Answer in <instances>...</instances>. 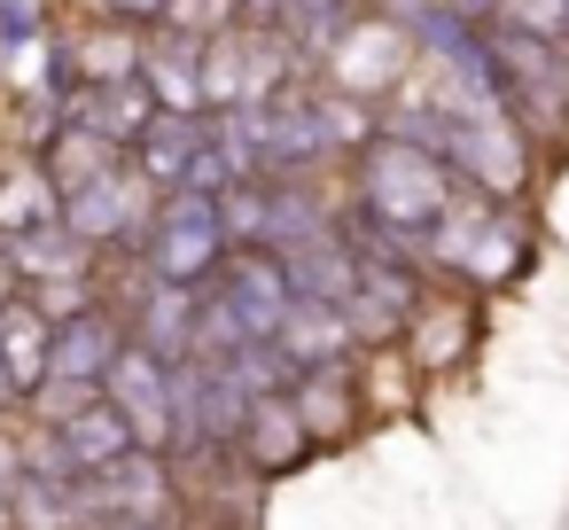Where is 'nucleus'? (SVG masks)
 Returning a JSON list of instances; mask_svg holds the SVG:
<instances>
[{"label":"nucleus","instance_id":"15","mask_svg":"<svg viewBox=\"0 0 569 530\" xmlns=\"http://www.w3.org/2000/svg\"><path fill=\"white\" fill-rule=\"evenodd\" d=\"M203 141H211V110H196V118L157 110V118H149V133L133 141V172H141L157 196H172V188L188 180V164L203 157Z\"/></svg>","mask_w":569,"mask_h":530},{"label":"nucleus","instance_id":"18","mask_svg":"<svg viewBox=\"0 0 569 530\" xmlns=\"http://www.w3.org/2000/svg\"><path fill=\"white\" fill-rule=\"evenodd\" d=\"M9 273H17L24 289H40V281H71V273H102V258H94L63 219H40V227H24V234H9Z\"/></svg>","mask_w":569,"mask_h":530},{"label":"nucleus","instance_id":"28","mask_svg":"<svg viewBox=\"0 0 569 530\" xmlns=\"http://www.w3.org/2000/svg\"><path fill=\"white\" fill-rule=\"evenodd\" d=\"M87 530H180V522H133V514H110V522H87Z\"/></svg>","mask_w":569,"mask_h":530},{"label":"nucleus","instance_id":"19","mask_svg":"<svg viewBox=\"0 0 569 530\" xmlns=\"http://www.w3.org/2000/svg\"><path fill=\"white\" fill-rule=\"evenodd\" d=\"M48 359H56V320L17 289V304L0 312V367H9V382H17V406L48 382Z\"/></svg>","mask_w":569,"mask_h":530},{"label":"nucleus","instance_id":"4","mask_svg":"<svg viewBox=\"0 0 569 530\" xmlns=\"http://www.w3.org/2000/svg\"><path fill=\"white\" fill-rule=\"evenodd\" d=\"M219 211H227L234 250H273V258H281V250H305V242L336 234L343 196H328L320 172H258V180L227 188Z\"/></svg>","mask_w":569,"mask_h":530},{"label":"nucleus","instance_id":"10","mask_svg":"<svg viewBox=\"0 0 569 530\" xmlns=\"http://www.w3.org/2000/svg\"><path fill=\"white\" fill-rule=\"evenodd\" d=\"M102 398L126 413V429H133L149 452H172V359H157V351L126 343V359L110 367Z\"/></svg>","mask_w":569,"mask_h":530},{"label":"nucleus","instance_id":"29","mask_svg":"<svg viewBox=\"0 0 569 530\" xmlns=\"http://www.w3.org/2000/svg\"><path fill=\"white\" fill-rule=\"evenodd\" d=\"M17 289H24V281H17L9 266H0V312H9V304H17Z\"/></svg>","mask_w":569,"mask_h":530},{"label":"nucleus","instance_id":"13","mask_svg":"<svg viewBox=\"0 0 569 530\" xmlns=\"http://www.w3.org/2000/svg\"><path fill=\"white\" fill-rule=\"evenodd\" d=\"M312 452H320V444H312V429L297 421L289 390H281V398H258V406H250V421H242V437H234V460H242L258 483H273V476L305 468Z\"/></svg>","mask_w":569,"mask_h":530},{"label":"nucleus","instance_id":"2","mask_svg":"<svg viewBox=\"0 0 569 530\" xmlns=\"http://www.w3.org/2000/svg\"><path fill=\"white\" fill-rule=\"evenodd\" d=\"M421 266H429V281H445V289L491 297V289H515V281L538 266V227H530L522 203H483V196H468V203L429 234Z\"/></svg>","mask_w":569,"mask_h":530},{"label":"nucleus","instance_id":"9","mask_svg":"<svg viewBox=\"0 0 569 530\" xmlns=\"http://www.w3.org/2000/svg\"><path fill=\"white\" fill-rule=\"evenodd\" d=\"M421 297H429V273H421V266H359V281H351V297H343L336 312L351 320L359 351H375V343H398V336L413 328Z\"/></svg>","mask_w":569,"mask_h":530},{"label":"nucleus","instance_id":"20","mask_svg":"<svg viewBox=\"0 0 569 530\" xmlns=\"http://www.w3.org/2000/svg\"><path fill=\"white\" fill-rule=\"evenodd\" d=\"M40 219H63V188H56V164L32 157V149H9L0 164V234H24Z\"/></svg>","mask_w":569,"mask_h":530},{"label":"nucleus","instance_id":"3","mask_svg":"<svg viewBox=\"0 0 569 530\" xmlns=\"http://www.w3.org/2000/svg\"><path fill=\"white\" fill-rule=\"evenodd\" d=\"M289 273L273 250H234L219 266V281L196 297V359H227L242 343H273L289 320Z\"/></svg>","mask_w":569,"mask_h":530},{"label":"nucleus","instance_id":"30","mask_svg":"<svg viewBox=\"0 0 569 530\" xmlns=\"http://www.w3.org/2000/svg\"><path fill=\"white\" fill-rule=\"evenodd\" d=\"M17 406V382H9V367H0V413H9Z\"/></svg>","mask_w":569,"mask_h":530},{"label":"nucleus","instance_id":"17","mask_svg":"<svg viewBox=\"0 0 569 530\" xmlns=\"http://www.w3.org/2000/svg\"><path fill=\"white\" fill-rule=\"evenodd\" d=\"M273 351H281L297 374H312V367H351V359H359V336H351V320H343L336 304H289Z\"/></svg>","mask_w":569,"mask_h":530},{"label":"nucleus","instance_id":"26","mask_svg":"<svg viewBox=\"0 0 569 530\" xmlns=\"http://www.w3.org/2000/svg\"><path fill=\"white\" fill-rule=\"evenodd\" d=\"M17 476H24V429H0V499L17 491Z\"/></svg>","mask_w":569,"mask_h":530},{"label":"nucleus","instance_id":"11","mask_svg":"<svg viewBox=\"0 0 569 530\" xmlns=\"http://www.w3.org/2000/svg\"><path fill=\"white\" fill-rule=\"evenodd\" d=\"M476 336H483L476 297H468V289H452V297H445V281H429V297H421L413 328L398 336V351L413 359V374H445V367H460V359L476 351Z\"/></svg>","mask_w":569,"mask_h":530},{"label":"nucleus","instance_id":"6","mask_svg":"<svg viewBox=\"0 0 569 530\" xmlns=\"http://www.w3.org/2000/svg\"><path fill=\"white\" fill-rule=\"evenodd\" d=\"M234 258V234H227V211L219 196H157L141 242H133V266L157 273V281H180V289H211L219 266Z\"/></svg>","mask_w":569,"mask_h":530},{"label":"nucleus","instance_id":"27","mask_svg":"<svg viewBox=\"0 0 569 530\" xmlns=\"http://www.w3.org/2000/svg\"><path fill=\"white\" fill-rule=\"evenodd\" d=\"M234 9H242V24H273V17H281V0H234Z\"/></svg>","mask_w":569,"mask_h":530},{"label":"nucleus","instance_id":"1","mask_svg":"<svg viewBox=\"0 0 569 530\" xmlns=\"http://www.w3.org/2000/svg\"><path fill=\"white\" fill-rule=\"evenodd\" d=\"M343 172H351L343 203H359L375 227H390V234L413 242V250H429V234L468 203V188L452 180V164H445L437 149L398 141V133H382V126L359 141V157H351Z\"/></svg>","mask_w":569,"mask_h":530},{"label":"nucleus","instance_id":"5","mask_svg":"<svg viewBox=\"0 0 569 530\" xmlns=\"http://www.w3.org/2000/svg\"><path fill=\"white\" fill-rule=\"evenodd\" d=\"M126 343H133V328H126V312H118V297H110V289H102V297H87L79 312H63V320H56L48 382L24 398V413H32V421H63L71 406L102 398V382H110V367L126 359Z\"/></svg>","mask_w":569,"mask_h":530},{"label":"nucleus","instance_id":"22","mask_svg":"<svg viewBox=\"0 0 569 530\" xmlns=\"http://www.w3.org/2000/svg\"><path fill=\"white\" fill-rule=\"evenodd\" d=\"M281 273H289V297L297 304H343L351 281H359V258L343 250V234H320L305 250H281Z\"/></svg>","mask_w":569,"mask_h":530},{"label":"nucleus","instance_id":"25","mask_svg":"<svg viewBox=\"0 0 569 530\" xmlns=\"http://www.w3.org/2000/svg\"><path fill=\"white\" fill-rule=\"evenodd\" d=\"M172 0H94L87 17H110V24H133V32H157Z\"/></svg>","mask_w":569,"mask_h":530},{"label":"nucleus","instance_id":"8","mask_svg":"<svg viewBox=\"0 0 569 530\" xmlns=\"http://www.w3.org/2000/svg\"><path fill=\"white\" fill-rule=\"evenodd\" d=\"M413 71H421V56H413V40H406V32H398L382 9H375V17H367V24H359V32H351V40H343V48L320 63V79H328L336 94L367 102V110H375L382 94H398Z\"/></svg>","mask_w":569,"mask_h":530},{"label":"nucleus","instance_id":"23","mask_svg":"<svg viewBox=\"0 0 569 530\" xmlns=\"http://www.w3.org/2000/svg\"><path fill=\"white\" fill-rule=\"evenodd\" d=\"M491 24H515L530 40L569 48V0H491Z\"/></svg>","mask_w":569,"mask_h":530},{"label":"nucleus","instance_id":"16","mask_svg":"<svg viewBox=\"0 0 569 530\" xmlns=\"http://www.w3.org/2000/svg\"><path fill=\"white\" fill-rule=\"evenodd\" d=\"M367 17H375V0H281L273 32H281V40H289L312 71H320V63H328V56H336V48H343Z\"/></svg>","mask_w":569,"mask_h":530},{"label":"nucleus","instance_id":"7","mask_svg":"<svg viewBox=\"0 0 569 530\" xmlns=\"http://www.w3.org/2000/svg\"><path fill=\"white\" fill-rule=\"evenodd\" d=\"M491 32H499V79H507L515 126L538 141V157L561 149V141H569V48L530 40V32H515V24H491Z\"/></svg>","mask_w":569,"mask_h":530},{"label":"nucleus","instance_id":"24","mask_svg":"<svg viewBox=\"0 0 569 530\" xmlns=\"http://www.w3.org/2000/svg\"><path fill=\"white\" fill-rule=\"evenodd\" d=\"M32 40H40V9L32 0H0V56H17Z\"/></svg>","mask_w":569,"mask_h":530},{"label":"nucleus","instance_id":"14","mask_svg":"<svg viewBox=\"0 0 569 530\" xmlns=\"http://www.w3.org/2000/svg\"><path fill=\"white\" fill-rule=\"evenodd\" d=\"M359 359H367V351H359ZM359 359H351V367H312V374H297V382H289V406H297V421L312 429V444H343V437L367 421Z\"/></svg>","mask_w":569,"mask_h":530},{"label":"nucleus","instance_id":"21","mask_svg":"<svg viewBox=\"0 0 569 530\" xmlns=\"http://www.w3.org/2000/svg\"><path fill=\"white\" fill-rule=\"evenodd\" d=\"M48 429H56V444L71 452V468H79V476H94V468H110L118 452H133V444H141L110 398H87V406H71V413H63V421H48Z\"/></svg>","mask_w":569,"mask_h":530},{"label":"nucleus","instance_id":"12","mask_svg":"<svg viewBox=\"0 0 569 530\" xmlns=\"http://www.w3.org/2000/svg\"><path fill=\"white\" fill-rule=\"evenodd\" d=\"M149 118H157V94H149L141 71L133 79H110V87H79L63 102V126L87 133V141H102V149H118V157H133V141L149 133Z\"/></svg>","mask_w":569,"mask_h":530}]
</instances>
